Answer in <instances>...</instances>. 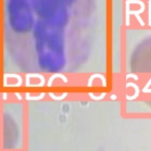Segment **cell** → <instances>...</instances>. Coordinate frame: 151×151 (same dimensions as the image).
I'll return each mask as SVG.
<instances>
[{
  "instance_id": "cell-10",
  "label": "cell",
  "mask_w": 151,
  "mask_h": 151,
  "mask_svg": "<svg viewBox=\"0 0 151 151\" xmlns=\"http://www.w3.org/2000/svg\"><path fill=\"white\" fill-rule=\"evenodd\" d=\"M111 99H116V96H111Z\"/></svg>"
},
{
  "instance_id": "cell-3",
  "label": "cell",
  "mask_w": 151,
  "mask_h": 151,
  "mask_svg": "<svg viewBox=\"0 0 151 151\" xmlns=\"http://www.w3.org/2000/svg\"><path fill=\"white\" fill-rule=\"evenodd\" d=\"M25 77H28V78H31V77H38V78L40 79V84L41 86H44L46 84V78L44 75H41V74H38V73H33V74H31V73H26V75H25Z\"/></svg>"
},
{
  "instance_id": "cell-7",
  "label": "cell",
  "mask_w": 151,
  "mask_h": 151,
  "mask_svg": "<svg viewBox=\"0 0 151 151\" xmlns=\"http://www.w3.org/2000/svg\"><path fill=\"white\" fill-rule=\"evenodd\" d=\"M4 76V78H7V77H13V78H17L21 83H22V77H21L20 75H17V74H9V73H6Z\"/></svg>"
},
{
  "instance_id": "cell-9",
  "label": "cell",
  "mask_w": 151,
  "mask_h": 151,
  "mask_svg": "<svg viewBox=\"0 0 151 151\" xmlns=\"http://www.w3.org/2000/svg\"><path fill=\"white\" fill-rule=\"evenodd\" d=\"M15 96H17L19 99H21V95H20V93H15Z\"/></svg>"
},
{
  "instance_id": "cell-5",
  "label": "cell",
  "mask_w": 151,
  "mask_h": 151,
  "mask_svg": "<svg viewBox=\"0 0 151 151\" xmlns=\"http://www.w3.org/2000/svg\"><path fill=\"white\" fill-rule=\"evenodd\" d=\"M49 96H50V98H51V99H55V100H62V99H64V98H65V97H68V93H63V95H62L61 97H59V96H55V93H49Z\"/></svg>"
},
{
  "instance_id": "cell-4",
  "label": "cell",
  "mask_w": 151,
  "mask_h": 151,
  "mask_svg": "<svg viewBox=\"0 0 151 151\" xmlns=\"http://www.w3.org/2000/svg\"><path fill=\"white\" fill-rule=\"evenodd\" d=\"M44 97H45V93H40L38 97H32L31 93H26V95H25V98L27 100H40V99H42Z\"/></svg>"
},
{
  "instance_id": "cell-8",
  "label": "cell",
  "mask_w": 151,
  "mask_h": 151,
  "mask_svg": "<svg viewBox=\"0 0 151 151\" xmlns=\"http://www.w3.org/2000/svg\"><path fill=\"white\" fill-rule=\"evenodd\" d=\"M89 96L91 97L93 99H95V100H101V99H103V98L106 97V93H101V95H100L99 97H95V96L93 95V93H89Z\"/></svg>"
},
{
  "instance_id": "cell-1",
  "label": "cell",
  "mask_w": 151,
  "mask_h": 151,
  "mask_svg": "<svg viewBox=\"0 0 151 151\" xmlns=\"http://www.w3.org/2000/svg\"><path fill=\"white\" fill-rule=\"evenodd\" d=\"M144 8L142 9H140V10H133L131 11V9H129V4H128V1H126V26H128L129 25V17H131L132 14H134L135 17H137V20L139 21V23H140L141 26H144L145 25V22L142 21V19L140 17V13H142L144 12Z\"/></svg>"
},
{
  "instance_id": "cell-2",
  "label": "cell",
  "mask_w": 151,
  "mask_h": 151,
  "mask_svg": "<svg viewBox=\"0 0 151 151\" xmlns=\"http://www.w3.org/2000/svg\"><path fill=\"white\" fill-rule=\"evenodd\" d=\"M62 78L63 79V82L64 83H68V78H66L65 76L63 75V74H60V73H57V74H55V75H52V76H50V78H49V82L47 83V86H50L52 85V83H53V81H55V78Z\"/></svg>"
},
{
  "instance_id": "cell-6",
  "label": "cell",
  "mask_w": 151,
  "mask_h": 151,
  "mask_svg": "<svg viewBox=\"0 0 151 151\" xmlns=\"http://www.w3.org/2000/svg\"><path fill=\"white\" fill-rule=\"evenodd\" d=\"M148 25H151V0H149L148 2Z\"/></svg>"
}]
</instances>
